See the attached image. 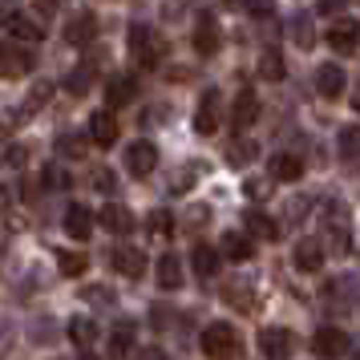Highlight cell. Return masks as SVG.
<instances>
[{
	"mask_svg": "<svg viewBox=\"0 0 360 360\" xmlns=\"http://www.w3.org/2000/svg\"><path fill=\"white\" fill-rule=\"evenodd\" d=\"M130 53L138 65L146 69H158L166 57V37L158 33V29H150V25H134L130 29Z\"/></svg>",
	"mask_w": 360,
	"mask_h": 360,
	"instance_id": "6da1fadb",
	"label": "cell"
},
{
	"mask_svg": "<svg viewBox=\"0 0 360 360\" xmlns=\"http://www.w3.org/2000/svg\"><path fill=\"white\" fill-rule=\"evenodd\" d=\"M198 344H202V352H207L211 360H235L239 352H243V344H239V336H235V328L223 324V320L202 328V340Z\"/></svg>",
	"mask_w": 360,
	"mask_h": 360,
	"instance_id": "7a4b0ae2",
	"label": "cell"
},
{
	"mask_svg": "<svg viewBox=\"0 0 360 360\" xmlns=\"http://www.w3.org/2000/svg\"><path fill=\"white\" fill-rule=\"evenodd\" d=\"M259 352H263L267 360H292V352H295V332H292V328H279V324L263 328V332H259Z\"/></svg>",
	"mask_w": 360,
	"mask_h": 360,
	"instance_id": "3957f363",
	"label": "cell"
},
{
	"mask_svg": "<svg viewBox=\"0 0 360 360\" xmlns=\"http://www.w3.org/2000/svg\"><path fill=\"white\" fill-rule=\"evenodd\" d=\"M33 69V53L20 49V45H13V41H4L0 45V82H17V77H25Z\"/></svg>",
	"mask_w": 360,
	"mask_h": 360,
	"instance_id": "277c9868",
	"label": "cell"
},
{
	"mask_svg": "<svg viewBox=\"0 0 360 360\" xmlns=\"http://www.w3.org/2000/svg\"><path fill=\"white\" fill-rule=\"evenodd\" d=\"M311 348H316V356L320 360H340L348 348H352V340L344 336L340 328H332V324H324L316 336H311Z\"/></svg>",
	"mask_w": 360,
	"mask_h": 360,
	"instance_id": "5b68a950",
	"label": "cell"
},
{
	"mask_svg": "<svg viewBox=\"0 0 360 360\" xmlns=\"http://www.w3.org/2000/svg\"><path fill=\"white\" fill-rule=\"evenodd\" d=\"M85 138H89L94 146H114V142H117V117H114L110 105L89 114V134H85Z\"/></svg>",
	"mask_w": 360,
	"mask_h": 360,
	"instance_id": "8992f818",
	"label": "cell"
},
{
	"mask_svg": "<svg viewBox=\"0 0 360 360\" xmlns=\"http://www.w3.org/2000/svg\"><path fill=\"white\" fill-rule=\"evenodd\" d=\"M219 117H223V98H219V89H207L202 101H198V110H195V130L214 134L219 130Z\"/></svg>",
	"mask_w": 360,
	"mask_h": 360,
	"instance_id": "52a82bcc",
	"label": "cell"
},
{
	"mask_svg": "<svg viewBox=\"0 0 360 360\" xmlns=\"http://www.w3.org/2000/svg\"><path fill=\"white\" fill-rule=\"evenodd\" d=\"M126 166H130V174H138V179L154 174V166H158V146H154V142H134V146L126 150Z\"/></svg>",
	"mask_w": 360,
	"mask_h": 360,
	"instance_id": "ba28073f",
	"label": "cell"
},
{
	"mask_svg": "<svg viewBox=\"0 0 360 360\" xmlns=\"http://www.w3.org/2000/svg\"><path fill=\"white\" fill-rule=\"evenodd\" d=\"M134 98H138V77H130V73H117V77H110V82H105V105H110V110H117V105H130Z\"/></svg>",
	"mask_w": 360,
	"mask_h": 360,
	"instance_id": "9c48e42d",
	"label": "cell"
},
{
	"mask_svg": "<svg viewBox=\"0 0 360 360\" xmlns=\"http://www.w3.org/2000/svg\"><path fill=\"white\" fill-rule=\"evenodd\" d=\"M356 37H360V25L356 20H332V29H328V45L332 53H356Z\"/></svg>",
	"mask_w": 360,
	"mask_h": 360,
	"instance_id": "30bf717a",
	"label": "cell"
},
{
	"mask_svg": "<svg viewBox=\"0 0 360 360\" xmlns=\"http://www.w3.org/2000/svg\"><path fill=\"white\" fill-rule=\"evenodd\" d=\"M0 20H4V29H8V33L20 37V41H41V37H45V29H41L33 17L17 13V8H4V13H0Z\"/></svg>",
	"mask_w": 360,
	"mask_h": 360,
	"instance_id": "8fae6325",
	"label": "cell"
},
{
	"mask_svg": "<svg viewBox=\"0 0 360 360\" xmlns=\"http://www.w3.org/2000/svg\"><path fill=\"white\" fill-rule=\"evenodd\" d=\"M98 223L105 231H114V235H130L138 223H134V214H130V207H122V202H105L101 207V214H98Z\"/></svg>",
	"mask_w": 360,
	"mask_h": 360,
	"instance_id": "7c38bea8",
	"label": "cell"
},
{
	"mask_svg": "<svg viewBox=\"0 0 360 360\" xmlns=\"http://www.w3.org/2000/svg\"><path fill=\"white\" fill-rule=\"evenodd\" d=\"M292 263L300 271H320L324 267V243L320 239H300L292 251Z\"/></svg>",
	"mask_w": 360,
	"mask_h": 360,
	"instance_id": "4fadbf2b",
	"label": "cell"
},
{
	"mask_svg": "<svg viewBox=\"0 0 360 360\" xmlns=\"http://www.w3.org/2000/svg\"><path fill=\"white\" fill-rule=\"evenodd\" d=\"M243 227H247V235L267 239V243H276V239H279V223L267 211H259V207H251V211L243 214Z\"/></svg>",
	"mask_w": 360,
	"mask_h": 360,
	"instance_id": "5bb4252c",
	"label": "cell"
},
{
	"mask_svg": "<svg viewBox=\"0 0 360 360\" xmlns=\"http://www.w3.org/2000/svg\"><path fill=\"white\" fill-rule=\"evenodd\" d=\"M231 122H235V130H247V126L259 122V98H255L251 89H243V94L235 98V105H231Z\"/></svg>",
	"mask_w": 360,
	"mask_h": 360,
	"instance_id": "9a60e30c",
	"label": "cell"
},
{
	"mask_svg": "<svg viewBox=\"0 0 360 360\" xmlns=\"http://www.w3.org/2000/svg\"><path fill=\"white\" fill-rule=\"evenodd\" d=\"M219 45H223V37H219V20H214V17H198V25H195V49L202 53V57H214Z\"/></svg>",
	"mask_w": 360,
	"mask_h": 360,
	"instance_id": "2e32d148",
	"label": "cell"
},
{
	"mask_svg": "<svg viewBox=\"0 0 360 360\" xmlns=\"http://www.w3.org/2000/svg\"><path fill=\"white\" fill-rule=\"evenodd\" d=\"M114 271H122L126 279H142L146 276V255L138 247H117L114 251Z\"/></svg>",
	"mask_w": 360,
	"mask_h": 360,
	"instance_id": "e0dca14e",
	"label": "cell"
},
{
	"mask_svg": "<svg viewBox=\"0 0 360 360\" xmlns=\"http://www.w3.org/2000/svg\"><path fill=\"white\" fill-rule=\"evenodd\" d=\"M65 235H69V239H77V243L94 235V214H89V207H82V202H73V207H69V211H65Z\"/></svg>",
	"mask_w": 360,
	"mask_h": 360,
	"instance_id": "ac0fdd59",
	"label": "cell"
},
{
	"mask_svg": "<svg viewBox=\"0 0 360 360\" xmlns=\"http://www.w3.org/2000/svg\"><path fill=\"white\" fill-rule=\"evenodd\" d=\"M316 89H320V98H340L344 69L340 65H320L316 69Z\"/></svg>",
	"mask_w": 360,
	"mask_h": 360,
	"instance_id": "d6986e66",
	"label": "cell"
},
{
	"mask_svg": "<svg viewBox=\"0 0 360 360\" xmlns=\"http://www.w3.org/2000/svg\"><path fill=\"white\" fill-rule=\"evenodd\" d=\"M130 352H134V324L122 320L110 336V360H130Z\"/></svg>",
	"mask_w": 360,
	"mask_h": 360,
	"instance_id": "ffe728a7",
	"label": "cell"
},
{
	"mask_svg": "<svg viewBox=\"0 0 360 360\" xmlns=\"http://www.w3.org/2000/svg\"><path fill=\"white\" fill-rule=\"evenodd\" d=\"M94 33H98V20L89 17V13H82V17H73L65 25V41H69V45H89Z\"/></svg>",
	"mask_w": 360,
	"mask_h": 360,
	"instance_id": "44dd1931",
	"label": "cell"
},
{
	"mask_svg": "<svg viewBox=\"0 0 360 360\" xmlns=\"http://www.w3.org/2000/svg\"><path fill=\"white\" fill-rule=\"evenodd\" d=\"M158 288H162V292L182 288V263H179V255H162V259H158Z\"/></svg>",
	"mask_w": 360,
	"mask_h": 360,
	"instance_id": "7402d4cb",
	"label": "cell"
},
{
	"mask_svg": "<svg viewBox=\"0 0 360 360\" xmlns=\"http://www.w3.org/2000/svg\"><path fill=\"white\" fill-rule=\"evenodd\" d=\"M223 255L235 259V263H247L255 255V243H251L247 235H235V231H231V235H223Z\"/></svg>",
	"mask_w": 360,
	"mask_h": 360,
	"instance_id": "603a6c76",
	"label": "cell"
},
{
	"mask_svg": "<svg viewBox=\"0 0 360 360\" xmlns=\"http://www.w3.org/2000/svg\"><path fill=\"white\" fill-rule=\"evenodd\" d=\"M191 263H195L198 279H211L214 271H219V251H214V247H207V243H198L195 251H191Z\"/></svg>",
	"mask_w": 360,
	"mask_h": 360,
	"instance_id": "cb8c5ba5",
	"label": "cell"
},
{
	"mask_svg": "<svg viewBox=\"0 0 360 360\" xmlns=\"http://www.w3.org/2000/svg\"><path fill=\"white\" fill-rule=\"evenodd\" d=\"M271 174H276L279 182H300L304 162H300L295 154H276V158H271Z\"/></svg>",
	"mask_w": 360,
	"mask_h": 360,
	"instance_id": "d4e9b609",
	"label": "cell"
},
{
	"mask_svg": "<svg viewBox=\"0 0 360 360\" xmlns=\"http://www.w3.org/2000/svg\"><path fill=\"white\" fill-rule=\"evenodd\" d=\"M69 340L77 344V348H94V340H98V324L85 320V316H73V320H69Z\"/></svg>",
	"mask_w": 360,
	"mask_h": 360,
	"instance_id": "484cf974",
	"label": "cell"
},
{
	"mask_svg": "<svg viewBox=\"0 0 360 360\" xmlns=\"http://www.w3.org/2000/svg\"><path fill=\"white\" fill-rule=\"evenodd\" d=\"M255 158H259V146H255L251 138H239V142L227 146V162L231 166H247V162H255Z\"/></svg>",
	"mask_w": 360,
	"mask_h": 360,
	"instance_id": "4316f807",
	"label": "cell"
},
{
	"mask_svg": "<svg viewBox=\"0 0 360 360\" xmlns=\"http://www.w3.org/2000/svg\"><path fill=\"white\" fill-rule=\"evenodd\" d=\"M85 150H89V138H82V134H57V154L61 158H85Z\"/></svg>",
	"mask_w": 360,
	"mask_h": 360,
	"instance_id": "83f0119b",
	"label": "cell"
},
{
	"mask_svg": "<svg viewBox=\"0 0 360 360\" xmlns=\"http://www.w3.org/2000/svg\"><path fill=\"white\" fill-rule=\"evenodd\" d=\"M57 267H61V276L77 279V276H85V267H89V259H85L82 251H57Z\"/></svg>",
	"mask_w": 360,
	"mask_h": 360,
	"instance_id": "f1b7e54d",
	"label": "cell"
},
{
	"mask_svg": "<svg viewBox=\"0 0 360 360\" xmlns=\"http://www.w3.org/2000/svg\"><path fill=\"white\" fill-rule=\"evenodd\" d=\"M283 57H279V49H263L259 57V77H267V82H283Z\"/></svg>",
	"mask_w": 360,
	"mask_h": 360,
	"instance_id": "f546056e",
	"label": "cell"
},
{
	"mask_svg": "<svg viewBox=\"0 0 360 360\" xmlns=\"http://www.w3.org/2000/svg\"><path fill=\"white\" fill-rule=\"evenodd\" d=\"M89 85H94V69H89V65H82L77 73H69V77H65V89H69V94H85Z\"/></svg>",
	"mask_w": 360,
	"mask_h": 360,
	"instance_id": "4dcf8cb0",
	"label": "cell"
},
{
	"mask_svg": "<svg viewBox=\"0 0 360 360\" xmlns=\"http://www.w3.org/2000/svg\"><path fill=\"white\" fill-rule=\"evenodd\" d=\"M340 158L344 162H356V130H352V126L340 130Z\"/></svg>",
	"mask_w": 360,
	"mask_h": 360,
	"instance_id": "1f68e13d",
	"label": "cell"
},
{
	"mask_svg": "<svg viewBox=\"0 0 360 360\" xmlns=\"http://www.w3.org/2000/svg\"><path fill=\"white\" fill-rule=\"evenodd\" d=\"M292 41H295V45H300V49H311V41H316V37H311L308 20H300V17L292 20Z\"/></svg>",
	"mask_w": 360,
	"mask_h": 360,
	"instance_id": "d6a6232c",
	"label": "cell"
},
{
	"mask_svg": "<svg viewBox=\"0 0 360 360\" xmlns=\"http://www.w3.org/2000/svg\"><path fill=\"white\" fill-rule=\"evenodd\" d=\"M150 231L166 239V235L174 231V219H170V211H154V214H150Z\"/></svg>",
	"mask_w": 360,
	"mask_h": 360,
	"instance_id": "836d02e7",
	"label": "cell"
},
{
	"mask_svg": "<svg viewBox=\"0 0 360 360\" xmlns=\"http://www.w3.org/2000/svg\"><path fill=\"white\" fill-rule=\"evenodd\" d=\"M41 182H45V186H57V191H61V186H69V174L61 170V166H45Z\"/></svg>",
	"mask_w": 360,
	"mask_h": 360,
	"instance_id": "e575fe53",
	"label": "cell"
},
{
	"mask_svg": "<svg viewBox=\"0 0 360 360\" xmlns=\"http://www.w3.org/2000/svg\"><path fill=\"white\" fill-rule=\"evenodd\" d=\"M223 300H231V304L239 300V308H243V311L255 308V300H251V292H247V288H239V292H235V288H227V292H223Z\"/></svg>",
	"mask_w": 360,
	"mask_h": 360,
	"instance_id": "d590c367",
	"label": "cell"
},
{
	"mask_svg": "<svg viewBox=\"0 0 360 360\" xmlns=\"http://www.w3.org/2000/svg\"><path fill=\"white\" fill-rule=\"evenodd\" d=\"M243 8L251 17H271V8H276V0H243Z\"/></svg>",
	"mask_w": 360,
	"mask_h": 360,
	"instance_id": "8d00e7d4",
	"label": "cell"
},
{
	"mask_svg": "<svg viewBox=\"0 0 360 360\" xmlns=\"http://www.w3.org/2000/svg\"><path fill=\"white\" fill-rule=\"evenodd\" d=\"M94 186H98V191H114L117 186L114 170H94Z\"/></svg>",
	"mask_w": 360,
	"mask_h": 360,
	"instance_id": "74e56055",
	"label": "cell"
},
{
	"mask_svg": "<svg viewBox=\"0 0 360 360\" xmlns=\"http://www.w3.org/2000/svg\"><path fill=\"white\" fill-rule=\"evenodd\" d=\"M49 94H53V85H49V82H41V85L33 89V105H45V101H49Z\"/></svg>",
	"mask_w": 360,
	"mask_h": 360,
	"instance_id": "f35d334b",
	"label": "cell"
},
{
	"mask_svg": "<svg viewBox=\"0 0 360 360\" xmlns=\"http://www.w3.org/2000/svg\"><path fill=\"white\" fill-rule=\"evenodd\" d=\"M344 4H348V0H316V13H336V8H344Z\"/></svg>",
	"mask_w": 360,
	"mask_h": 360,
	"instance_id": "ab89813d",
	"label": "cell"
},
{
	"mask_svg": "<svg viewBox=\"0 0 360 360\" xmlns=\"http://www.w3.org/2000/svg\"><path fill=\"white\" fill-rule=\"evenodd\" d=\"M85 300H105V304H110V300H114V292H110V288H89V292H85Z\"/></svg>",
	"mask_w": 360,
	"mask_h": 360,
	"instance_id": "60d3db41",
	"label": "cell"
},
{
	"mask_svg": "<svg viewBox=\"0 0 360 360\" xmlns=\"http://www.w3.org/2000/svg\"><path fill=\"white\" fill-rule=\"evenodd\" d=\"M25 158H29V150H25V146H13V150H8V162H13V166H20Z\"/></svg>",
	"mask_w": 360,
	"mask_h": 360,
	"instance_id": "b9f144b4",
	"label": "cell"
},
{
	"mask_svg": "<svg viewBox=\"0 0 360 360\" xmlns=\"http://www.w3.org/2000/svg\"><path fill=\"white\" fill-rule=\"evenodd\" d=\"M263 191H267V186H263V182H255V179L247 182V195H251V198H263Z\"/></svg>",
	"mask_w": 360,
	"mask_h": 360,
	"instance_id": "7bdbcfd3",
	"label": "cell"
},
{
	"mask_svg": "<svg viewBox=\"0 0 360 360\" xmlns=\"http://www.w3.org/2000/svg\"><path fill=\"white\" fill-rule=\"evenodd\" d=\"M82 360H98V356H89V352H85V356H82Z\"/></svg>",
	"mask_w": 360,
	"mask_h": 360,
	"instance_id": "ee69618b",
	"label": "cell"
},
{
	"mask_svg": "<svg viewBox=\"0 0 360 360\" xmlns=\"http://www.w3.org/2000/svg\"><path fill=\"white\" fill-rule=\"evenodd\" d=\"M227 4H235V0H227Z\"/></svg>",
	"mask_w": 360,
	"mask_h": 360,
	"instance_id": "f6af8a7d",
	"label": "cell"
}]
</instances>
